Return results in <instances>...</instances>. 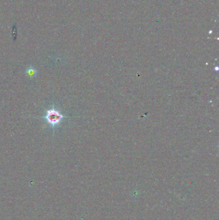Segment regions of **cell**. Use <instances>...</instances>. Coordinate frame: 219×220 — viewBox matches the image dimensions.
I'll return each mask as SVG.
<instances>
[{
    "label": "cell",
    "instance_id": "obj_2",
    "mask_svg": "<svg viewBox=\"0 0 219 220\" xmlns=\"http://www.w3.org/2000/svg\"><path fill=\"white\" fill-rule=\"evenodd\" d=\"M25 73L28 77H29L30 78H33V77H35L37 73V69L35 68L34 66H29L27 68L26 71H25Z\"/></svg>",
    "mask_w": 219,
    "mask_h": 220
},
{
    "label": "cell",
    "instance_id": "obj_1",
    "mask_svg": "<svg viewBox=\"0 0 219 220\" xmlns=\"http://www.w3.org/2000/svg\"><path fill=\"white\" fill-rule=\"evenodd\" d=\"M64 118H68V117L64 115L60 111L57 109L53 103L51 108L45 110V115L42 117V118L46 120V121L52 128L53 133L55 131V128L60 125L62 120Z\"/></svg>",
    "mask_w": 219,
    "mask_h": 220
}]
</instances>
